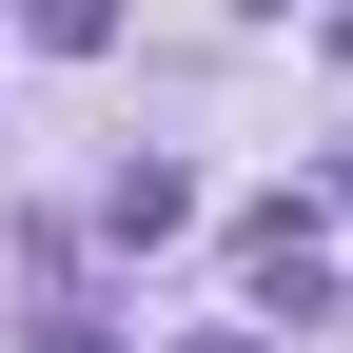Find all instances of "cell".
Masks as SVG:
<instances>
[{"label":"cell","instance_id":"cell-1","mask_svg":"<svg viewBox=\"0 0 353 353\" xmlns=\"http://www.w3.org/2000/svg\"><path fill=\"white\" fill-rule=\"evenodd\" d=\"M236 294H255V314H314V216H255V236H236Z\"/></svg>","mask_w":353,"mask_h":353},{"label":"cell","instance_id":"cell-2","mask_svg":"<svg viewBox=\"0 0 353 353\" xmlns=\"http://www.w3.org/2000/svg\"><path fill=\"white\" fill-rule=\"evenodd\" d=\"M176 216H196L176 157H118V176H99V236H176Z\"/></svg>","mask_w":353,"mask_h":353},{"label":"cell","instance_id":"cell-3","mask_svg":"<svg viewBox=\"0 0 353 353\" xmlns=\"http://www.w3.org/2000/svg\"><path fill=\"white\" fill-rule=\"evenodd\" d=\"M20 20H39V59H99V39H118V0H20Z\"/></svg>","mask_w":353,"mask_h":353}]
</instances>
